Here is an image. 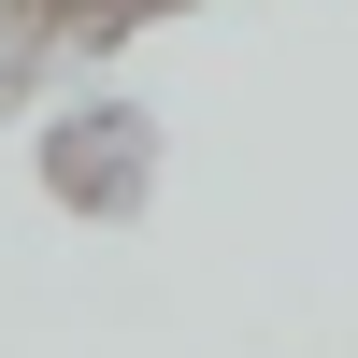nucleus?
<instances>
[{
    "mask_svg": "<svg viewBox=\"0 0 358 358\" xmlns=\"http://www.w3.org/2000/svg\"><path fill=\"white\" fill-rule=\"evenodd\" d=\"M143 172H158V129H143L129 101H86V115H57V129H43V187L72 201V215H129Z\"/></svg>",
    "mask_w": 358,
    "mask_h": 358,
    "instance_id": "obj_1",
    "label": "nucleus"
}]
</instances>
